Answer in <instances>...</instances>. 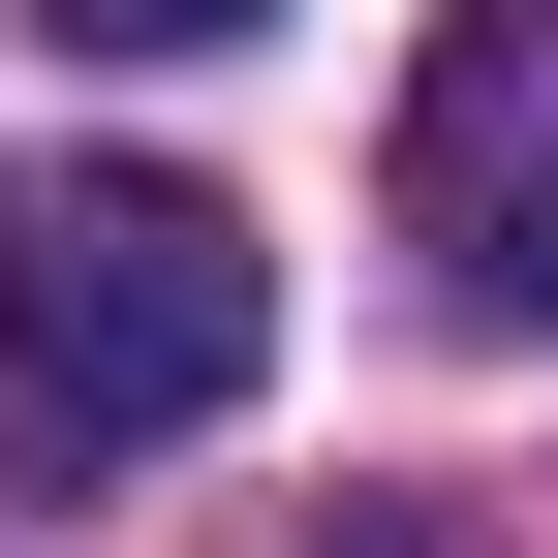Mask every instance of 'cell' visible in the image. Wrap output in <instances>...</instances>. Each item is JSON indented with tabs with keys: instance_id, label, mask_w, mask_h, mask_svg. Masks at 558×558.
<instances>
[{
	"instance_id": "7a4b0ae2",
	"label": "cell",
	"mask_w": 558,
	"mask_h": 558,
	"mask_svg": "<svg viewBox=\"0 0 558 558\" xmlns=\"http://www.w3.org/2000/svg\"><path fill=\"white\" fill-rule=\"evenodd\" d=\"M435 248H465V311L558 341V32H465L435 62Z\"/></svg>"
},
{
	"instance_id": "6da1fadb",
	"label": "cell",
	"mask_w": 558,
	"mask_h": 558,
	"mask_svg": "<svg viewBox=\"0 0 558 558\" xmlns=\"http://www.w3.org/2000/svg\"><path fill=\"white\" fill-rule=\"evenodd\" d=\"M279 373V248L186 156H0V403L62 435H218Z\"/></svg>"
}]
</instances>
